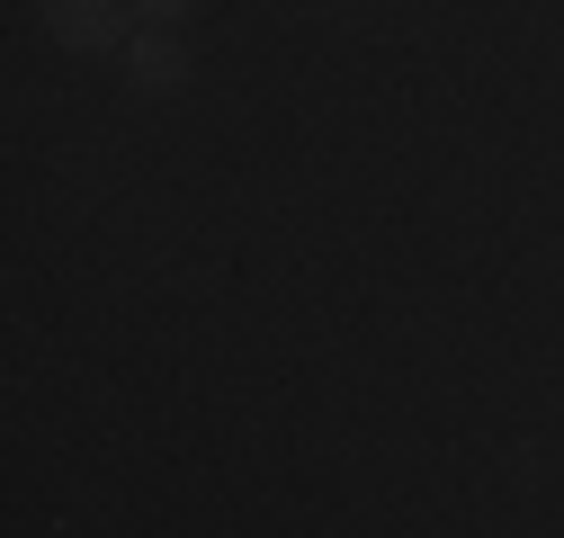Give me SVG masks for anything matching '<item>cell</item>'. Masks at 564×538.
<instances>
[{"instance_id":"cell-1","label":"cell","mask_w":564,"mask_h":538,"mask_svg":"<svg viewBox=\"0 0 564 538\" xmlns=\"http://www.w3.org/2000/svg\"><path fill=\"white\" fill-rule=\"evenodd\" d=\"M45 28H54V45H73V54H99V45L126 36L117 0H45Z\"/></svg>"},{"instance_id":"cell-2","label":"cell","mask_w":564,"mask_h":538,"mask_svg":"<svg viewBox=\"0 0 564 538\" xmlns=\"http://www.w3.org/2000/svg\"><path fill=\"white\" fill-rule=\"evenodd\" d=\"M134 73H144L153 90H171V82H180V45H171V36H144V45H134Z\"/></svg>"},{"instance_id":"cell-3","label":"cell","mask_w":564,"mask_h":538,"mask_svg":"<svg viewBox=\"0 0 564 538\" xmlns=\"http://www.w3.org/2000/svg\"><path fill=\"white\" fill-rule=\"evenodd\" d=\"M144 10H153V19H171V10H188V0H144Z\"/></svg>"}]
</instances>
